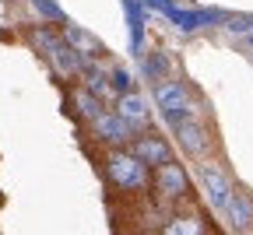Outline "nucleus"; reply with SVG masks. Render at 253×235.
I'll return each mask as SVG.
<instances>
[{"mask_svg": "<svg viewBox=\"0 0 253 235\" xmlns=\"http://www.w3.org/2000/svg\"><path fill=\"white\" fill-rule=\"evenodd\" d=\"M106 176H109V183L116 186V190H123V193H137V190H144L148 186V169L126 151V148H116V151H109V158H106Z\"/></svg>", "mask_w": 253, "mask_h": 235, "instance_id": "f257e3e1", "label": "nucleus"}, {"mask_svg": "<svg viewBox=\"0 0 253 235\" xmlns=\"http://www.w3.org/2000/svg\"><path fill=\"white\" fill-rule=\"evenodd\" d=\"M36 46H39L42 56L56 67V74H60V78H78V74H81V63H84V60H81L67 42H63L60 32L39 28V32H36Z\"/></svg>", "mask_w": 253, "mask_h": 235, "instance_id": "f03ea898", "label": "nucleus"}, {"mask_svg": "<svg viewBox=\"0 0 253 235\" xmlns=\"http://www.w3.org/2000/svg\"><path fill=\"white\" fill-rule=\"evenodd\" d=\"M197 179H201V190H204V196H208V204H211V211H225V204L232 200V193H236V183H232V176L221 169L218 161H201V169H197Z\"/></svg>", "mask_w": 253, "mask_h": 235, "instance_id": "7ed1b4c3", "label": "nucleus"}, {"mask_svg": "<svg viewBox=\"0 0 253 235\" xmlns=\"http://www.w3.org/2000/svg\"><path fill=\"white\" fill-rule=\"evenodd\" d=\"M155 106L166 116L169 126H176L183 116H194V102H190V91L179 81H158L155 84Z\"/></svg>", "mask_w": 253, "mask_h": 235, "instance_id": "20e7f679", "label": "nucleus"}, {"mask_svg": "<svg viewBox=\"0 0 253 235\" xmlns=\"http://www.w3.org/2000/svg\"><path fill=\"white\" fill-rule=\"evenodd\" d=\"M91 133H95V141L99 144H106V148H126L137 133H134V126L126 123V119H120L116 113H102V116H95L91 119Z\"/></svg>", "mask_w": 253, "mask_h": 235, "instance_id": "39448f33", "label": "nucleus"}, {"mask_svg": "<svg viewBox=\"0 0 253 235\" xmlns=\"http://www.w3.org/2000/svg\"><path fill=\"white\" fill-rule=\"evenodd\" d=\"M130 144H134L130 155L144 165V169H148V165H151V169H162V165L172 161V148L166 144V137H158V133H137Z\"/></svg>", "mask_w": 253, "mask_h": 235, "instance_id": "423d86ee", "label": "nucleus"}, {"mask_svg": "<svg viewBox=\"0 0 253 235\" xmlns=\"http://www.w3.org/2000/svg\"><path fill=\"white\" fill-rule=\"evenodd\" d=\"M176 137H179V148L186 151V155H208V126L197 119V116H183L176 126Z\"/></svg>", "mask_w": 253, "mask_h": 235, "instance_id": "0eeeda50", "label": "nucleus"}, {"mask_svg": "<svg viewBox=\"0 0 253 235\" xmlns=\"http://www.w3.org/2000/svg\"><path fill=\"white\" fill-rule=\"evenodd\" d=\"M116 116L126 119L130 126H144L148 123V102H144V95H137V91L116 95Z\"/></svg>", "mask_w": 253, "mask_h": 235, "instance_id": "6e6552de", "label": "nucleus"}, {"mask_svg": "<svg viewBox=\"0 0 253 235\" xmlns=\"http://www.w3.org/2000/svg\"><path fill=\"white\" fill-rule=\"evenodd\" d=\"M166 18H169L179 32H197V28H204V25H214L221 14H218V11H186V7H169Z\"/></svg>", "mask_w": 253, "mask_h": 235, "instance_id": "1a4fd4ad", "label": "nucleus"}, {"mask_svg": "<svg viewBox=\"0 0 253 235\" xmlns=\"http://www.w3.org/2000/svg\"><path fill=\"white\" fill-rule=\"evenodd\" d=\"M186 172L179 169L176 161H169V165H162V169H155V186H158V193L162 196H183L186 193Z\"/></svg>", "mask_w": 253, "mask_h": 235, "instance_id": "9d476101", "label": "nucleus"}, {"mask_svg": "<svg viewBox=\"0 0 253 235\" xmlns=\"http://www.w3.org/2000/svg\"><path fill=\"white\" fill-rule=\"evenodd\" d=\"M225 221L236 228V232H246V228H253V204H250V196L243 193V190H236L232 193V200L225 204Z\"/></svg>", "mask_w": 253, "mask_h": 235, "instance_id": "9b49d317", "label": "nucleus"}, {"mask_svg": "<svg viewBox=\"0 0 253 235\" xmlns=\"http://www.w3.org/2000/svg\"><path fill=\"white\" fill-rule=\"evenodd\" d=\"M60 36H63V42H67V46H71V49H74L81 60H84V56H99V53H102V42H99V39H91L84 28L67 25V28L60 32Z\"/></svg>", "mask_w": 253, "mask_h": 235, "instance_id": "f8f14e48", "label": "nucleus"}, {"mask_svg": "<svg viewBox=\"0 0 253 235\" xmlns=\"http://www.w3.org/2000/svg\"><path fill=\"white\" fill-rule=\"evenodd\" d=\"M81 74H84V91H91L95 98H109V95H113V88H109V74L102 71V67L81 63Z\"/></svg>", "mask_w": 253, "mask_h": 235, "instance_id": "ddd939ff", "label": "nucleus"}, {"mask_svg": "<svg viewBox=\"0 0 253 235\" xmlns=\"http://www.w3.org/2000/svg\"><path fill=\"white\" fill-rule=\"evenodd\" d=\"M71 102H74V113L81 116V119H95V116H102L106 109H102V98H95L91 91H84V88H78L74 95H71Z\"/></svg>", "mask_w": 253, "mask_h": 235, "instance_id": "4468645a", "label": "nucleus"}, {"mask_svg": "<svg viewBox=\"0 0 253 235\" xmlns=\"http://www.w3.org/2000/svg\"><path fill=\"white\" fill-rule=\"evenodd\" d=\"M162 235H204V221L201 218H172Z\"/></svg>", "mask_w": 253, "mask_h": 235, "instance_id": "2eb2a0df", "label": "nucleus"}, {"mask_svg": "<svg viewBox=\"0 0 253 235\" xmlns=\"http://www.w3.org/2000/svg\"><path fill=\"white\" fill-rule=\"evenodd\" d=\"M172 71V60L166 56V53H144V74L148 78H162V74H169Z\"/></svg>", "mask_w": 253, "mask_h": 235, "instance_id": "dca6fc26", "label": "nucleus"}, {"mask_svg": "<svg viewBox=\"0 0 253 235\" xmlns=\"http://www.w3.org/2000/svg\"><path fill=\"white\" fill-rule=\"evenodd\" d=\"M130 84H134V78H130V71H126V67H116V71H109V88H116V95L134 91Z\"/></svg>", "mask_w": 253, "mask_h": 235, "instance_id": "f3484780", "label": "nucleus"}, {"mask_svg": "<svg viewBox=\"0 0 253 235\" xmlns=\"http://www.w3.org/2000/svg\"><path fill=\"white\" fill-rule=\"evenodd\" d=\"M250 42H253V28H250Z\"/></svg>", "mask_w": 253, "mask_h": 235, "instance_id": "a211bd4d", "label": "nucleus"}]
</instances>
